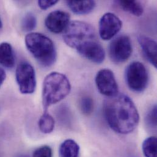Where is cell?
<instances>
[{
    "mask_svg": "<svg viewBox=\"0 0 157 157\" xmlns=\"http://www.w3.org/2000/svg\"><path fill=\"white\" fill-rule=\"evenodd\" d=\"M106 120L115 132L127 135L133 132L140 121L138 109L132 99L124 94L108 97L103 105Z\"/></svg>",
    "mask_w": 157,
    "mask_h": 157,
    "instance_id": "1",
    "label": "cell"
},
{
    "mask_svg": "<svg viewBox=\"0 0 157 157\" xmlns=\"http://www.w3.org/2000/svg\"><path fill=\"white\" fill-rule=\"evenodd\" d=\"M27 49L43 67L53 66L57 59V52L53 41L39 33H30L25 37Z\"/></svg>",
    "mask_w": 157,
    "mask_h": 157,
    "instance_id": "2",
    "label": "cell"
},
{
    "mask_svg": "<svg viewBox=\"0 0 157 157\" xmlns=\"http://www.w3.org/2000/svg\"><path fill=\"white\" fill-rule=\"evenodd\" d=\"M71 90V82L65 75L53 72L47 75L44 80L42 89V103L45 111L65 98Z\"/></svg>",
    "mask_w": 157,
    "mask_h": 157,
    "instance_id": "3",
    "label": "cell"
},
{
    "mask_svg": "<svg viewBox=\"0 0 157 157\" xmlns=\"http://www.w3.org/2000/svg\"><path fill=\"white\" fill-rule=\"evenodd\" d=\"M63 39L69 47L77 50L86 42L97 40L96 33L91 25L84 21H73L63 32Z\"/></svg>",
    "mask_w": 157,
    "mask_h": 157,
    "instance_id": "4",
    "label": "cell"
},
{
    "mask_svg": "<svg viewBox=\"0 0 157 157\" xmlns=\"http://www.w3.org/2000/svg\"><path fill=\"white\" fill-rule=\"evenodd\" d=\"M125 78L128 87L136 92H143L149 82L147 71L145 66L139 61H134L127 67Z\"/></svg>",
    "mask_w": 157,
    "mask_h": 157,
    "instance_id": "5",
    "label": "cell"
},
{
    "mask_svg": "<svg viewBox=\"0 0 157 157\" xmlns=\"http://www.w3.org/2000/svg\"><path fill=\"white\" fill-rule=\"evenodd\" d=\"M16 81L19 90L23 94H33L36 87V72L33 66L28 62H21L16 69Z\"/></svg>",
    "mask_w": 157,
    "mask_h": 157,
    "instance_id": "6",
    "label": "cell"
},
{
    "mask_svg": "<svg viewBox=\"0 0 157 157\" xmlns=\"http://www.w3.org/2000/svg\"><path fill=\"white\" fill-rule=\"evenodd\" d=\"M133 51L130 38L127 35H121L113 39L109 46V55L112 61L120 64L127 61Z\"/></svg>",
    "mask_w": 157,
    "mask_h": 157,
    "instance_id": "7",
    "label": "cell"
},
{
    "mask_svg": "<svg viewBox=\"0 0 157 157\" xmlns=\"http://www.w3.org/2000/svg\"><path fill=\"white\" fill-rule=\"evenodd\" d=\"M95 84L98 91L107 97L119 93V87L113 72L108 69L99 71L95 77Z\"/></svg>",
    "mask_w": 157,
    "mask_h": 157,
    "instance_id": "8",
    "label": "cell"
},
{
    "mask_svg": "<svg viewBox=\"0 0 157 157\" xmlns=\"http://www.w3.org/2000/svg\"><path fill=\"white\" fill-rule=\"evenodd\" d=\"M122 26V21L116 15L107 12L101 17L99 21L100 37L104 40H110L120 31Z\"/></svg>",
    "mask_w": 157,
    "mask_h": 157,
    "instance_id": "9",
    "label": "cell"
},
{
    "mask_svg": "<svg viewBox=\"0 0 157 157\" xmlns=\"http://www.w3.org/2000/svg\"><path fill=\"white\" fill-rule=\"evenodd\" d=\"M71 16L67 12L56 10L50 12L45 20L47 28L52 33L59 34L65 31L70 23Z\"/></svg>",
    "mask_w": 157,
    "mask_h": 157,
    "instance_id": "10",
    "label": "cell"
},
{
    "mask_svg": "<svg viewBox=\"0 0 157 157\" xmlns=\"http://www.w3.org/2000/svg\"><path fill=\"white\" fill-rule=\"evenodd\" d=\"M76 50L81 56L96 64L103 63L105 58V50L97 40L85 42Z\"/></svg>",
    "mask_w": 157,
    "mask_h": 157,
    "instance_id": "11",
    "label": "cell"
},
{
    "mask_svg": "<svg viewBox=\"0 0 157 157\" xmlns=\"http://www.w3.org/2000/svg\"><path fill=\"white\" fill-rule=\"evenodd\" d=\"M138 40L143 52L148 61L157 68V44L153 39L143 34L138 36Z\"/></svg>",
    "mask_w": 157,
    "mask_h": 157,
    "instance_id": "12",
    "label": "cell"
},
{
    "mask_svg": "<svg viewBox=\"0 0 157 157\" xmlns=\"http://www.w3.org/2000/svg\"><path fill=\"white\" fill-rule=\"evenodd\" d=\"M15 63V55L12 45L7 42L0 44V64L6 68H12Z\"/></svg>",
    "mask_w": 157,
    "mask_h": 157,
    "instance_id": "13",
    "label": "cell"
},
{
    "mask_svg": "<svg viewBox=\"0 0 157 157\" xmlns=\"http://www.w3.org/2000/svg\"><path fill=\"white\" fill-rule=\"evenodd\" d=\"M69 9L75 13L79 15L88 14L93 11L96 6L94 1H67Z\"/></svg>",
    "mask_w": 157,
    "mask_h": 157,
    "instance_id": "14",
    "label": "cell"
},
{
    "mask_svg": "<svg viewBox=\"0 0 157 157\" xmlns=\"http://www.w3.org/2000/svg\"><path fill=\"white\" fill-rule=\"evenodd\" d=\"M79 146L73 140H66L59 149V157H79Z\"/></svg>",
    "mask_w": 157,
    "mask_h": 157,
    "instance_id": "15",
    "label": "cell"
},
{
    "mask_svg": "<svg viewBox=\"0 0 157 157\" xmlns=\"http://www.w3.org/2000/svg\"><path fill=\"white\" fill-rule=\"evenodd\" d=\"M116 2L122 10L135 16L140 17L143 14L144 7L140 1H116Z\"/></svg>",
    "mask_w": 157,
    "mask_h": 157,
    "instance_id": "16",
    "label": "cell"
},
{
    "mask_svg": "<svg viewBox=\"0 0 157 157\" xmlns=\"http://www.w3.org/2000/svg\"><path fill=\"white\" fill-rule=\"evenodd\" d=\"M55 125L54 118L47 111H45L39 121V128L40 132L45 134H49L53 131Z\"/></svg>",
    "mask_w": 157,
    "mask_h": 157,
    "instance_id": "17",
    "label": "cell"
},
{
    "mask_svg": "<svg viewBox=\"0 0 157 157\" xmlns=\"http://www.w3.org/2000/svg\"><path fill=\"white\" fill-rule=\"evenodd\" d=\"M143 154L146 157H157V138L151 136L146 138L142 145Z\"/></svg>",
    "mask_w": 157,
    "mask_h": 157,
    "instance_id": "18",
    "label": "cell"
},
{
    "mask_svg": "<svg viewBox=\"0 0 157 157\" xmlns=\"http://www.w3.org/2000/svg\"><path fill=\"white\" fill-rule=\"evenodd\" d=\"M37 26V18L35 15L31 12H28L23 17L21 21V27L25 32H31L34 30Z\"/></svg>",
    "mask_w": 157,
    "mask_h": 157,
    "instance_id": "19",
    "label": "cell"
},
{
    "mask_svg": "<svg viewBox=\"0 0 157 157\" xmlns=\"http://www.w3.org/2000/svg\"><path fill=\"white\" fill-rule=\"evenodd\" d=\"M79 106L82 113L85 116H89L94 111V101L88 96L83 97L81 99Z\"/></svg>",
    "mask_w": 157,
    "mask_h": 157,
    "instance_id": "20",
    "label": "cell"
},
{
    "mask_svg": "<svg viewBox=\"0 0 157 157\" xmlns=\"http://www.w3.org/2000/svg\"><path fill=\"white\" fill-rule=\"evenodd\" d=\"M157 106L155 105L147 113L145 119L147 126L152 130H156L157 128Z\"/></svg>",
    "mask_w": 157,
    "mask_h": 157,
    "instance_id": "21",
    "label": "cell"
},
{
    "mask_svg": "<svg viewBox=\"0 0 157 157\" xmlns=\"http://www.w3.org/2000/svg\"><path fill=\"white\" fill-rule=\"evenodd\" d=\"M33 156V157H53L52 149L48 146H41L34 151Z\"/></svg>",
    "mask_w": 157,
    "mask_h": 157,
    "instance_id": "22",
    "label": "cell"
},
{
    "mask_svg": "<svg viewBox=\"0 0 157 157\" xmlns=\"http://www.w3.org/2000/svg\"><path fill=\"white\" fill-rule=\"evenodd\" d=\"M58 2V0H40L38 1V6L42 10H47L53 7Z\"/></svg>",
    "mask_w": 157,
    "mask_h": 157,
    "instance_id": "23",
    "label": "cell"
},
{
    "mask_svg": "<svg viewBox=\"0 0 157 157\" xmlns=\"http://www.w3.org/2000/svg\"><path fill=\"white\" fill-rule=\"evenodd\" d=\"M6 78V74L5 71L1 67H0V87L3 84L4 81H5Z\"/></svg>",
    "mask_w": 157,
    "mask_h": 157,
    "instance_id": "24",
    "label": "cell"
},
{
    "mask_svg": "<svg viewBox=\"0 0 157 157\" xmlns=\"http://www.w3.org/2000/svg\"><path fill=\"white\" fill-rule=\"evenodd\" d=\"M29 157V156H28V155H18V156H17V157Z\"/></svg>",
    "mask_w": 157,
    "mask_h": 157,
    "instance_id": "25",
    "label": "cell"
},
{
    "mask_svg": "<svg viewBox=\"0 0 157 157\" xmlns=\"http://www.w3.org/2000/svg\"><path fill=\"white\" fill-rule=\"evenodd\" d=\"M2 26V21H1V18H0V29H1Z\"/></svg>",
    "mask_w": 157,
    "mask_h": 157,
    "instance_id": "26",
    "label": "cell"
}]
</instances>
